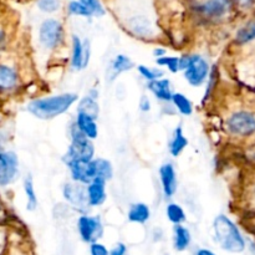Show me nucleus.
<instances>
[{
	"label": "nucleus",
	"instance_id": "obj_1",
	"mask_svg": "<svg viewBox=\"0 0 255 255\" xmlns=\"http://www.w3.org/2000/svg\"><path fill=\"white\" fill-rule=\"evenodd\" d=\"M79 96L72 92L34 99L26 105V111L37 120L50 121L66 114L76 102Z\"/></svg>",
	"mask_w": 255,
	"mask_h": 255
},
{
	"label": "nucleus",
	"instance_id": "obj_2",
	"mask_svg": "<svg viewBox=\"0 0 255 255\" xmlns=\"http://www.w3.org/2000/svg\"><path fill=\"white\" fill-rule=\"evenodd\" d=\"M213 232L217 243L224 251L231 253H242L246 249V241L238 227L224 214H219L214 218Z\"/></svg>",
	"mask_w": 255,
	"mask_h": 255
},
{
	"label": "nucleus",
	"instance_id": "obj_3",
	"mask_svg": "<svg viewBox=\"0 0 255 255\" xmlns=\"http://www.w3.org/2000/svg\"><path fill=\"white\" fill-rule=\"evenodd\" d=\"M179 70L192 87H199L209 79L211 67L206 57L199 54L183 55L179 57Z\"/></svg>",
	"mask_w": 255,
	"mask_h": 255
},
{
	"label": "nucleus",
	"instance_id": "obj_4",
	"mask_svg": "<svg viewBox=\"0 0 255 255\" xmlns=\"http://www.w3.org/2000/svg\"><path fill=\"white\" fill-rule=\"evenodd\" d=\"M70 146L67 148L66 153L62 157V161L65 164L74 161L89 162L95 158V146L92 139L87 138L74 124L70 126Z\"/></svg>",
	"mask_w": 255,
	"mask_h": 255
},
{
	"label": "nucleus",
	"instance_id": "obj_5",
	"mask_svg": "<svg viewBox=\"0 0 255 255\" xmlns=\"http://www.w3.org/2000/svg\"><path fill=\"white\" fill-rule=\"evenodd\" d=\"M64 40V26L54 17L42 20L39 26V44L45 50H55Z\"/></svg>",
	"mask_w": 255,
	"mask_h": 255
},
{
	"label": "nucleus",
	"instance_id": "obj_6",
	"mask_svg": "<svg viewBox=\"0 0 255 255\" xmlns=\"http://www.w3.org/2000/svg\"><path fill=\"white\" fill-rule=\"evenodd\" d=\"M227 129L237 137H249L255 133V116L248 111H237L227 120Z\"/></svg>",
	"mask_w": 255,
	"mask_h": 255
},
{
	"label": "nucleus",
	"instance_id": "obj_7",
	"mask_svg": "<svg viewBox=\"0 0 255 255\" xmlns=\"http://www.w3.org/2000/svg\"><path fill=\"white\" fill-rule=\"evenodd\" d=\"M77 231L85 243H95L104 234V226L99 216L82 214L77 219Z\"/></svg>",
	"mask_w": 255,
	"mask_h": 255
},
{
	"label": "nucleus",
	"instance_id": "obj_8",
	"mask_svg": "<svg viewBox=\"0 0 255 255\" xmlns=\"http://www.w3.org/2000/svg\"><path fill=\"white\" fill-rule=\"evenodd\" d=\"M19 176V158L12 151H0V188L14 183Z\"/></svg>",
	"mask_w": 255,
	"mask_h": 255
},
{
	"label": "nucleus",
	"instance_id": "obj_9",
	"mask_svg": "<svg viewBox=\"0 0 255 255\" xmlns=\"http://www.w3.org/2000/svg\"><path fill=\"white\" fill-rule=\"evenodd\" d=\"M91 57V45L87 39L81 40L79 35L71 37V59L70 65L75 71H81L87 67Z\"/></svg>",
	"mask_w": 255,
	"mask_h": 255
},
{
	"label": "nucleus",
	"instance_id": "obj_10",
	"mask_svg": "<svg viewBox=\"0 0 255 255\" xmlns=\"http://www.w3.org/2000/svg\"><path fill=\"white\" fill-rule=\"evenodd\" d=\"M62 197L65 201L80 212H86L89 208L86 186L77 182H67L62 187Z\"/></svg>",
	"mask_w": 255,
	"mask_h": 255
},
{
	"label": "nucleus",
	"instance_id": "obj_11",
	"mask_svg": "<svg viewBox=\"0 0 255 255\" xmlns=\"http://www.w3.org/2000/svg\"><path fill=\"white\" fill-rule=\"evenodd\" d=\"M126 29L138 39H151L156 36V26L153 21L148 16L142 14L132 15L127 17L126 20Z\"/></svg>",
	"mask_w": 255,
	"mask_h": 255
},
{
	"label": "nucleus",
	"instance_id": "obj_12",
	"mask_svg": "<svg viewBox=\"0 0 255 255\" xmlns=\"http://www.w3.org/2000/svg\"><path fill=\"white\" fill-rule=\"evenodd\" d=\"M232 0H206L196 6V11L208 20H219L228 14Z\"/></svg>",
	"mask_w": 255,
	"mask_h": 255
},
{
	"label": "nucleus",
	"instance_id": "obj_13",
	"mask_svg": "<svg viewBox=\"0 0 255 255\" xmlns=\"http://www.w3.org/2000/svg\"><path fill=\"white\" fill-rule=\"evenodd\" d=\"M159 182H161V189L164 198H173L174 194L178 189V179H177V172L171 162H166L159 167Z\"/></svg>",
	"mask_w": 255,
	"mask_h": 255
},
{
	"label": "nucleus",
	"instance_id": "obj_14",
	"mask_svg": "<svg viewBox=\"0 0 255 255\" xmlns=\"http://www.w3.org/2000/svg\"><path fill=\"white\" fill-rule=\"evenodd\" d=\"M70 172V176L74 182L81 183L86 186L87 183L96 178V171H95L94 161L82 162V161H74L70 163L65 164Z\"/></svg>",
	"mask_w": 255,
	"mask_h": 255
},
{
	"label": "nucleus",
	"instance_id": "obj_15",
	"mask_svg": "<svg viewBox=\"0 0 255 255\" xmlns=\"http://www.w3.org/2000/svg\"><path fill=\"white\" fill-rule=\"evenodd\" d=\"M86 194L87 202L91 208L102 206L107 199L106 181L99 177L92 179L90 183L86 184Z\"/></svg>",
	"mask_w": 255,
	"mask_h": 255
},
{
	"label": "nucleus",
	"instance_id": "obj_16",
	"mask_svg": "<svg viewBox=\"0 0 255 255\" xmlns=\"http://www.w3.org/2000/svg\"><path fill=\"white\" fill-rule=\"evenodd\" d=\"M147 89L153 94V96L158 101L166 102V104L171 102L173 91H172L171 80L167 77H161V79L147 82Z\"/></svg>",
	"mask_w": 255,
	"mask_h": 255
},
{
	"label": "nucleus",
	"instance_id": "obj_17",
	"mask_svg": "<svg viewBox=\"0 0 255 255\" xmlns=\"http://www.w3.org/2000/svg\"><path fill=\"white\" fill-rule=\"evenodd\" d=\"M19 74L10 65L0 64V92L14 91L19 85Z\"/></svg>",
	"mask_w": 255,
	"mask_h": 255
},
{
	"label": "nucleus",
	"instance_id": "obj_18",
	"mask_svg": "<svg viewBox=\"0 0 255 255\" xmlns=\"http://www.w3.org/2000/svg\"><path fill=\"white\" fill-rule=\"evenodd\" d=\"M133 67L134 64L131 60V57L125 54H117L111 61V64H110L107 76H109L110 81H114L117 76H120L124 72L131 71Z\"/></svg>",
	"mask_w": 255,
	"mask_h": 255
},
{
	"label": "nucleus",
	"instance_id": "obj_19",
	"mask_svg": "<svg viewBox=\"0 0 255 255\" xmlns=\"http://www.w3.org/2000/svg\"><path fill=\"white\" fill-rule=\"evenodd\" d=\"M97 120L91 117L90 115L82 114V112H76V119H75V125L77 128L90 139H96L99 136V126H97Z\"/></svg>",
	"mask_w": 255,
	"mask_h": 255
},
{
	"label": "nucleus",
	"instance_id": "obj_20",
	"mask_svg": "<svg viewBox=\"0 0 255 255\" xmlns=\"http://www.w3.org/2000/svg\"><path fill=\"white\" fill-rule=\"evenodd\" d=\"M127 218H128L131 223H147L149 218H151V209H149L148 204L142 203V202L131 204L128 212H127Z\"/></svg>",
	"mask_w": 255,
	"mask_h": 255
},
{
	"label": "nucleus",
	"instance_id": "obj_21",
	"mask_svg": "<svg viewBox=\"0 0 255 255\" xmlns=\"http://www.w3.org/2000/svg\"><path fill=\"white\" fill-rule=\"evenodd\" d=\"M187 146H188V138L184 134L183 128L181 126H177L172 133L171 141H169V153L172 157L177 158V157L181 156Z\"/></svg>",
	"mask_w": 255,
	"mask_h": 255
},
{
	"label": "nucleus",
	"instance_id": "obj_22",
	"mask_svg": "<svg viewBox=\"0 0 255 255\" xmlns=\"http://www.w3.org/2000/svg\"><path fill=\"white\" fill-rule=\"evenodd\" d=\"M192 236L188 228L177 224L173 228V247L177 252H184L191 246Z\"/></svg>",
	"mask_w": 255,
	"mask_h": 255
},
{
	"label": "nucleus",
	"instance_id": "obj_23",
	"mask_svg": "<svg viewBox=\"0 0 255 255\" xmlns=\"http://www.w3.org/2000/svg\"><path fill=\"white\" fill-rule=\"evenodd\" d=\"M22 188H24L25 198H26V209L29 212H34L37 208L39 201H37V194L35 191L34 179H32L31 174L25 176L24 182H22Z\"/></svg>",
	"mask_w": 255,
	"mask_h": 255
},
{
	"label": "nucleus",
	"instance_id": "obj_24",
	"mask_svg": "<svg viewBox=\"0 0 255 255\" xmlns=\"http://www.w3.org/2000/svg\"><path fill=\"white\" fill-rule=\"evenodd\" d=\"M172 105L176 109V111H178L182 116L187 117L191 116L193 114V104H192L191 100L186 96L182 92H173L171 100Z\"/></svg>",
	"mask_w": 255,
	"mask_h": 255
},
{
	"label": "nucleus",
	"instance_id": "obj_25",
	"mask_svg": "<svg viewBox=\"0 0 255 255\" xmlns=\"http://www.w3.org/2000/svg\"><path fill=\"white\" fill-rule=\"evenodd\" d=\"M77 112H82V114L90 115L91 117H94L95 120L99 119L100 115V106L99 102L96 99L91 97L90 95L79 99V104H77Z\"/></svg>",
	"mask_w": 255,
	"mask_h": 255
},
{
	"label": "nucleus",
	"instance_id": "obj_26",
	"mask_svg": "<svg viewBox=\"0 0 255 255\" xmlns=\"http://www.w3.org/2000/svg\"><path fill=\"white\" fill-rule=\"evenodd\" d=\"M94 166L95 171H96V178L105 179V181H110L114 177V167H112V163L106 158H94Z\"/></svg>",
	"mask_w": 255,
	"mask_h": 255
},
{
	"label": "nucleus",
	"instance_id": "obj_27",
	"mask_svg": "<svg viewBox=\"0 0 255 255\" xmlns=\"http://www.w3.org/2000/svg\"><path fill=\"white\" fill-rule=\"evenodd\" d=\"M166 216L168 218V221L171 222L173 226H177V224H183L186 222V212L182 208L181 204L174 203V202H171V203L167 204L166 207Z\"/></svg>",
	"mask_w": 255,
	"mask_h": 255
},
{
	"label": "nucleus",
	"instance_id": "obj_28",
	"mask_svg": "<svg viewBox=\"0 0 255 255\" xmlns=\"http://www.w3.org/2000/svg\"><path fill=\"white\" fill-rule=\"evenodd\" d=\"M255 40V19L247 22L236 34L237 44L244 45Z\"/></svg>",
	"mask_w": 255,
	"mask_h": 255
},
{
	"label": "nucleus",
	"instance_id": "obj_29",
	"mask_svg": "<svg viewBox=\"0 0 255 255\" xmlns=\"http://www.w3.org/2000/svg\"><path fill=\"white\" fill-rule=\"evenodd\" d=\"M137 71L141 75L142 79L146 80L147 82L161 79L164 75L163 70H161L159 67H149L146 66V65H138V66H137Z\"/></svg>",
	"mask_w": 255,
	"mask_h": 255
},
{
	"label": "nucleus",
	"instance_id": "obj_30",
	"mask_svg": "<svg viewBox=\"0 0 255 255\" xmlns=\"http://www.w3.org/2000/svg\"><path fill=\"white\" fill-rule=\"evenodd\" d=\"M156 64L161 67H166L169 72L172 74H177L179 72V57L178 56H164L156 57Z\"/></svg>",
	"mask_w": 255,
	"mask_h": 255
},
{
	"label": "nucleus",
	"instance_id": "obj_31",
	"mask_svg": "<svg viewBox=\"0 0 255 255\" xmlns=\"http://www.w3.org/2000/svg\"><path fill=\"white\" fill-rule=\"evenodd\" d=\"M67 11H69L70 15H74V16L92 17L90 10L80 0H70L69 5H67Z\"/></svg>",
	"mask_w": 255,
	"mask_h": 255
},
{
	"label": "nucleus",
	"instance_id": "obj_32",
	"mask_svg": "<svg viewBox=\"0 0 255 255\" xmlns=\"http://www.w3.org/2000/svg\"><path fill=\"white\" fill-rule=\"evenodd\" d=\"M80 1L90 10L92 16L101 17L106 14V10H105V6L101 2V0H80Z\"/></svg>",
	"mask_w": 255,
	"mask_h": 255
},
{
	"label": "nucleus",
	"instance_id": "obj_33",
	"mask_svg": "<svg viewBox=\"0 0 255 255\" xmlns=\"http://www.w3.org/2000/svg\"><path fill=\"white\" fill-rule=\"evenodd\" d=\"M61 0H37V7L40 11L46 12V14H52L60 9Z\"/></svg>",
	"mask_w": 255,
	"mask_h": 255
},
{
	"label": "nucleus",
	"instance_id": "obj_34",
	"mask_svg": "<svg viewBox=\"0 0 255 255\" xmlns=\"http://www.w3.org/2000/svg\"><path fill=\"white\" fill-rule=\"evenodd\" d=\"M90 253H91V255H110V252L107 251L106 247H105L104 244L99 243V242L91 243V247H90Z\"/></svg>",
	"mask_w": 255,
	"mask_h": 255
},
{
	"label": "nucleus",
	"instance_id": "obj_35",
	"mask_svg": "<svg viewBox=\"0 0 255 255\" xmlns=\"http://www.w3.org/2000/svg\"><path fill=\"white\" fill-rule=\"evenodd\" d=\"M139 110L142 112H149L151 111V101H149L148 96L143 95L139 100Z\"/></svg>",
	"mask_w": 255,
	"mask_h": 255
},
{
	"label": "nucleus",
	"instance_id": "obj_36",
	"mask_svg": "<svg viewBox=\"0 0 255 255\" xmlns=\"http://www.w3.org/2000/svg\"><path fill=\"white\" fill-rule=\"evenodd\" d=\"M126 252H127L126 246L122 243H119L112 248V251L110 252V255H126Z\"/></svg>",
	"mask_w": 255,
	"mask_h": 255
},
{
	"label": "nucleus",
	"instance_id": "obj_37",
	"mask_svg": "<svg viewBox=\"0 0 255 255\" xmlns=\"http://www.w3.org/2000/svg\"><path fill=\"white\" fill-rule=\"evenodd\" d=\"M6 219H7L6 209H5V206L2 204V202L0 201V227L6 222Z\"/></svg>",
	"mask_w": 255,
	"mask_h": 255
},
{
	"label": "nucleus",
	"instance_id": "obj_38",
	"mask_svg": "<svg viewBox=\"0 0 255 255\" xmlns=\"http://www.w3.org/2000/svg\"><path fill=\"white\" fill-rule=\"evenodd\" d=\"M6 142H7V134L5 133L4 129L0 128V151H2V149H4Z\"/></svg>",
	"mask_w": 255,
	"mask_h": 255
},
{
	"label": "nucleus",
	"instance_id": "obj_39",
	"mask_svg": "<svg viewBox=\"0 0 255 255\" xmlns=\"http://www.w3.org/2000/svg\"><path fill=\"white\" fill-rule=\"evenodd\" d=\"M152 54H153L154 57H161V56H164V55H167V50L163 49V47H154Z\"/></svg>",
	"mask_w": 255,
	"mask_h": 255
},
{
	"label": "nucleus",
	"instance_id": "obj_40",
	"mask_svg": "<svg viewBox=\"0 0 255 255\" xmlns=\"http://www.w3.org/2000/svg\"><path fill=\"white\" fill-rule=\"evenodd\" d=\"M237 4L242 5V6H251L252 4H254L255 0H234Z\"/></svg>",
	"mask_w": 255,
	"mask_h": 255
},
{
	"label": "nucleus",
	"instance_id": "obj_41",
	"mask_svg": "<svg viewBox=\"0 0 255 255\" xmlns=\"http://www.w3.org/2000/svg\"><path fill=\"white\" fill-rule=\"evenodd\" d=\"M4 249H5V237L4 234L1 233V231H0V255H2V253H4Z\"/></svg>",
	"mask_w": 255,
	"mask_h": 255
},
{
	"label": "nucleus",
	"instance_id": "obj_42",
	"mask_svg": "<svg viewBox=\"0 0 255 255\" xmlns=\"http://www.w3.org/2000/svg\"><path fill=\"white\" fill-rule=\"evenodd\" d=\"M196 255H217V254H214L213 252L209 251V249H199V251H197Z\"/></svg>",
	"mask_w": 255,
	"mask_h": 255
},
{
	"label": "nucleus",
	"instance_id": "obj_43",
	"mask_svg": "<svg viewBox=\"0 0 255 255\" xmlns=\"http://www.w3.org/2000/svg\"><path fill=\"white\" fill-rule=\"evenodd\" d=\"M5 40H6V35L2 30H0V49H2V46H4Z\"/></svg>",
	"mask_w": 255,
	"mask_h": 255
}]
</instances>
